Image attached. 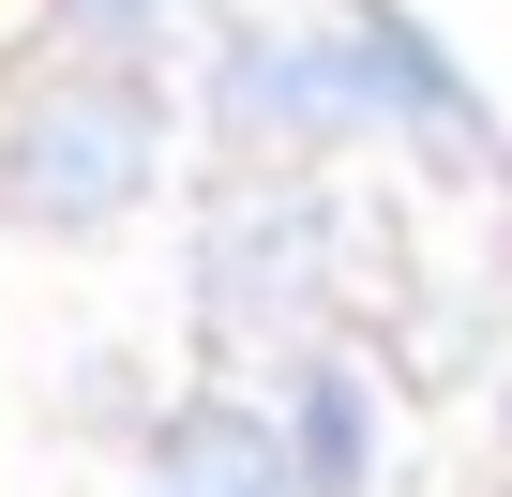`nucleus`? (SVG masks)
Instances as JSON below:
<instances>
[{
    "instance_id": "obj_1",
    "label": "nucleus",
    "mask_w": 512,
    "mask_h": 497,
    "mask_svg": "<svg viewBox=\"0 0 512 497\" xmlns=\"http://www.w3.org/2000/svg\"><path fill=\"white\" fill-rule=\"evenodd\" d=\"M151 196V91L136 76H31L0 106V211L46 226V241H91Z\"/></svg>"
},
{
    "instance_id": "obj_2",
    "label": "nucleus",
    "mask_w": 512,
    "mask_h": 497,
    "mask_svg": "<svg viewBox=\"0 0 512 497\" xmlns=\"http://www.w3.org/2000/svg\"><path fill=\"white\" fill-rule=\"evenodd\" d=\"M317 257H332V226H317L302 196L226 211V226H211V317H226V332H287V317L317 302Z\"/></svg>"
},
{
    "instance_id": "obj_3",
    "label": "nucleus",
    "mask_w": 512,
    "mask_h": 497,
    "mask_svg": "<svg viewBox=\"0 0 512 497\" xmlns=\"http://www.w3.org/2000/svg\"><path fill=\"white\" fill-rule=\"evenodd\" d=\"M332 61H347V121H437V136H482L467 76H452L407 16H347V31H332Z\"/></svg>"
},
{
    "instance_id": "obj_4",
    "label": "nucleus",
    "mask_w": 512,
    "mask_h": 497,
    "mask_svg": "<svg viewBox=\"0 0 512 497\" xmlns=\"http://www.w3.org/2000/svg\"><path fill=\"white\" fill-rule=\"evenodd\" d=\"M151 497H302V467L256 407H181L166 452H151Z\"/></svg>"
},
{
    "instance_id": "obj_5",
    "label": "nucleus",
    "mask_w": 512,
    "mask_h": 497,
    "mask_svg": "<svg viewBox=\"0 0 512 497\" xmlns=\"http://www.w3.org/2000/svg\"><path fill=\"white\" fill-rule=\"evenodd\" d=\"M287 467H302V497H362L377 482V392L347 362H302L287 377Z\"/></svg>"
},
{
    "instance_id": "obj_6",
    "label": "nucleus",
    "mask_w": 512,
    "mask_h": 497,
    "mask_svg": "<svg viewBox=\"0 0 512 497\" xmlns=\"http://www.w3.org/2000/svg\"><path fill=\"white\" fill-rule=\"evenodd\" d=\"M91 16H151V0H91Z\"/></svg>"
}]
</instances>
